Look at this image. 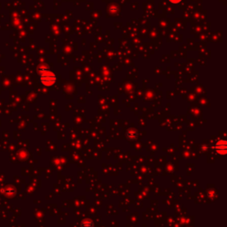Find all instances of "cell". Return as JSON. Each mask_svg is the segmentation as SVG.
I'll list each match as a JSON object with an SVG mask.
<instances>
[{"mask_svg": "<svg viewBox=\"0 0 227 227\" xmlns=\"http://www.w3.org/2000/svg\"><path fill=\"white\" fill-rule=\"evenodd\" d=\"M40 71V81L45 86H52L56 82V76L53 72L50 71L46 68L43 67L39 69Z\"/></svg>", "mask_w": 227, "mask_h": 227, "instance_id": "1", "label": "cell"}, {"mask_svg": "<svg viewBox=\"0 0 227 227\" xmlns=\"http://www.w3.org/2000/svg\"><path fill=\"white\" fill-rule=\"evenodd\" d=\"M215 150L217 153L225 155L226 153V141L225 139H221L217 141V143L215 146Z\"/></svg>", "mask_w": 227, "mask_h": 227, "instance_id": "2", "label": "cell"}, {"mask_svg": "<svg viewBox=\"0 0 227 227\" xmlns=\"http://www.w3.org/2000/svg\"><path fill=\"white\" fill-rule=\"evenodd\" d=\"M81 227H94V223L92 221L87 219V220H84L82 222Z\"/></svg>", "mask_w": 227, "mask_h": 227, "instance_id": "3", "label": "cell"}, {"mask_svg": "<svg viewBox=\"0 0 227 227\" xmlns=\"http://www.w3.org/2000/svg\"><path fill=\"white\" fill-rule=\"evenodd\" d=\"M127 137L130 139H134L137 138V133L134 132L133 130H130L128 133H127Z\"/></svg>", "mask_w": 227, "mask_h": 227, "instance_id": "4", "label": "cell"}, {"mask_svg": "<svg viewBox=\"0 0 227 227\" xmlns=\"http://www.w3.org/2000/svg\"><path fill=\"white\" fill-rule=\"evenodd\" d=\"M170 3H172V4H178V3H180L182 0H169Z\"/></svg>", "mask_w": 227, "mask_h": 227, "instance_id": "5", "label": "cell"}]
</instances>
